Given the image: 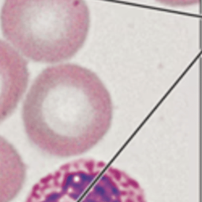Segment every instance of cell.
<instances>
[{
  "mask_svg": "<svg viewBox=\"0 0 202 202\" xmlns=\"http://www.w3.org/2000/svg\"><path fill=\"white\" fill-rule=\"evenodd\" d=\"M0 21L6 39L22 56L58 63L85 45L91 14L85 0H5Z\"/></svg>",
  "mask_w": 202,
  "mask_h": 202,
  "instance_id": "7a4b0ae2",
  "label": "cell"
},
{
  "mask_svg": "<svg viewBox=\"0 0 202 202\" xmlns=\"http://www.w3.org/2000/svg\"><path fill=\"white\" fill-rule=\"evenodd\" d=\"M112 117L111 96L103 81L90 69L72 63L43 70L22 107L28 138L56 157L90 150L107 133Z\"/></svg>",
  "mask_w": 202,
  "mask_h": 202,
  "instance_id": "6da1fadb",
  "label": "cell"
},
{
  "mask_svg": "<svg viewBox=\"0 0 202 202\" xmlns=\"http://www.w3.org/2000/svg\"><path fill=\"white\" fill-rule=\"evenodd\" d=\"M26 167L10 142L0 136V202H11L21 190Z\"/></svg>",
  "mask_w": 202,
  "mask_h": 202,
  "instance_id": "5b68a950",
  "label": "cell"
},
{
  "mask_svg": "<svg viewBox=\"0 0 202 202\" xmlns=\"http://www.w3.org/2000/svg\"><path fill=\"white\" fill-rule=\"evenodd\" d=\"M160 4L171 7L184 8L200 5L201 0H155Z\"/></svg>",
  "mask_w": 202,
  "mask_h": 202,
  "instance_id": "8992f818",
  "label": "cell"
},
{
  "mask_svg": "<svg viewBox=\"0 0 202 202\" xmlns=\"http://www.w3.org/2000/svg\"><path fill=\"white\" fill-rule=\"evenodd\" d=\"M29 79L25 59L10 44L0 39V123L14 112Z\"/></svg>",
  "mask_w": 202,
  "mask_h": 202,
  "instance_id": "277c9868",
  "label": "cell"
},
{
  "mask_svg": "<svg viewBox=\"0 0 202 202\" xmlns=\"http://www.w3.org/2000/svg\"><path fill=\"white\" fill-rule=\"evenodd\" d=\"M25 202H147L139 182L102 160L78 159L41 178Z\"/></svg>",
  "mask_w": 202,
  "mask_h": 202,
  "instance_id": "3957f363",
  "label": "cell"
}]
</instances>
